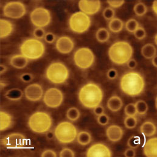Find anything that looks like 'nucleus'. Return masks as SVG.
Returning <instances> with one entry per match:
<instances>
[{"instance_id": "1", "label": "nucleus", "mask_w": 157, "mask_h": 157, "mask_svg": "<svg viewBox=\"0 0 157 157\" xmlns=\"http://www.w3.org/2000/svg\"><path fill=\"white\" fill-rule=\"evenodd\" d=\"M104 98L101 88L93 82L84 85L78 92V99L83 106L88 109H94L100 105Z\"/></svg>"}, {"instance_id": "2", "label": "nucleus", "mask_w": 157, "mask_h": 157, "mask_svg": "<svg viewBox=\"0 0 157 157\" xmlns=\"http://www.w3.org/2000/svg\"><path fill=\"white\" fill-rule=\"evenodd\" d=\"M120 88L125 94L132 97L137 96L144 91L145 80L138 72H127L121 78Z\"/></svg>"}, {"instance_id": "3", "label": "nucleus", "mask_w": 157, "mask_h": 157, "mask_svg": "<svg viewBox=\"0 0 157 157\" xmlns=\"http://www.w3.org/2000/svg\"><path fill=\"white\" fill-rule=\"evenodd\" d=\"M133 54L132 46L125 41L114 43L109 50V56L111 61L118 65L127 63L132 59Z\"/></svg>"}, {"instance_id": "4", "label": "nucleus", "mask_w": 157, "mask_h": 157, "mask_svg": "<svg viewBox=\"0 0 157 157\" xmlns=\"http://www.w3.org/2000/svg\"><path fill=\"white\" fill-rule=\"evenodd\" d=\"M20 52L23 56L29 60H37L41 57L45 52L43 43L36 38L25 40L21 44Z\"/></svg>"}, {"instance_id": "5", "label": "nucleus", "mask_w": 157, "mask_h": 157, "mask_svg": "<svg viewBox=\"0 0 157 157\" xmlns=\"http://www.w3.org/2000/svg\"><path fill=\"white\" fill-rule=\"evenodd\" d=\"M52 124L51 116L44 112L34 113L28 120V125L32 131L37 133H44L49 130Z\"/></svg>"}, {"instance_id": "6", "label": "nucleus", "mask_w": 157, "mask_h": 157, "mask_svg": "<svg viewBox=\"0 0 157 157\" xmlns=\"http://www.w3.org/2000/svg\"><path fill=\"white\" fill-rule=\"evenodd\" d=\"M69 70L67 66L60 62L51 63L46 71V76L48 80L54 84L65 83L69 78Z\"/></svg>"}, {"instance_id": "7", "label": "nucleus", "mask_w": 157, "mask_h": 157, "mask_svg": "<svg viewBox=\"0 0 157 157\" xmlns=\"http://www.w3.org/2000/svg\"><path fill=\"white\" fill-rule=\"evenodd\" d=\"M55 137L62 144H70L77 138L78 130L76 127L71 122L63 121L59 123L56 127Z\"/></svg>"}, {"instance_id": "8", "label": "nucleus", "mask_w": 157, "mask_h": 157, "mask_svg": "<svg viewBox=\"0 0 157 157\" xmlns=\"http://www.w3.org/2000/svg\"><path fill=\"white\" fill-rule=\"evenodd\" d=\"M91 24L90 17L81 11L73 13L69 20L71 30L78 34H82L88 31Z\"/></svg>"}, {"instance_id": "9", "label": "nucleus", "mask_w": 157, "mask_h": 157, "mask_svg": "<svg viewBox=\"0 0 157 157\" xmlns=\"http://www.w3.org/2000/svg\"><path fill=\"white\" fill-rule=\"evenodd\" d=\"M95 56L88 48H80L75 53L74 61L76 66L81 69H88L94 63Z\"/></svg>"}, {"instance_id": "10", "label": "nucleus", "mask_w": 157, "mask_h": 157, "mask_svg": "<svg viewBox=\"0 0 157 157\" xmlns=\"http://www.w3.org/2000/svg\"><path fill=\"white\" fill-rule=\"evenodd\" d=\"M32 23L37 28L46 27L51 21L50 12L44 7H37L34 9L30 15Z\"/></svg>"}, {"instance_id": "11", "label": "nucleus", "mask_w": 157, "mask_h": 157, "mask_svg": "<svg viewBox=\"0 0 157 157\" xmlns=\"http://www.w3.org/2000/svg\"><path fill=\"white\" fill-rule=\"evenodd\" d=\"M26 13L25 5L20 1H11L5 4L3 7V14L5 17L18 19L23 17Z\"/></svg>"}, {"instance_id": "12", "label": "nucleus", "mask_w": 157, "mask_h": 157, "mask_svg": "<svg viewBox=\"0 0 157 157\" xmlns=\"http://www.w3.org/2000/svg\"><path fill=\"white\" fill-rule=\"evenodd\" d=\"M63 101V93L58 88L48 89L43 96L44 103L49 108L56 109L61 105Z\"/></svg>"}, {"instance_id": "13", "label": "nucleus", "mask_w": 157, "mask_h": 157, "mask_svg": "<svg viewBox=\"0 0 157 157\" xmlns=\"http://www.w3.org/2000/svg\"><path fill=\"white\" fill-rule=\"evenodd\" d=\"M1 143L7 148L17 149L23 148L25 146L26 140L25 136L22 134L13 133L2 138Z\"/></svg>"}, {"instance_id": "14", "label": "nucleus", "mask_w": 157, "mask_h": 157, "mask_svg": "<svg viewBox=\"0 0 157 157\" xmlns=\"http://www.w3.org/2000/svg\"><path fill=\"white\" fill-rule=\"evenodd\" d=\"M88 157H111L112 153L108 146L102 143H96L92 145L86 154Z\"/></svg>"}, {"instance_id": "15", "label": "nucleus", "mask_w": 157, "mask_h": 157, "mask_svg": "<svg viewBox=\"0 0 157 157\" xmlns=\"http://www.w3.org/2000/svg\"><path fill=\"white\" fill-rule=\"evenodd\" d=\"M78 7L81 12L87 15H91L98 13L101 7V2L99 1L81 0L78 2Z\"/></svg>"}, {"instance_id": "16", "label": "nucleus", "mask_w": 157, "mask_h": 157, "mask_svg": "<svg viewBox=\"0 0 157 157\" xmlns=\"http://www.w3.org/2000/svg\"><path fill=\"white\" fill-rule=\"evenodd\" d=\"M26 98L33 102L40 100L43 95V90L42 86L38 83H33L28 85L25 90Z\"/></svg>"}, {"instance_id": "17", "label": "nucleus", "mask_w": 157, "mask_h": 157, "mask_svg": "<svg viewBox=\"0 0 157 157\" xmlns=\"http://www.w3.org/2000/svg\"><path fill=\"white\" fill-rule=\"evenodd\" d=\"M56 47L57 50L62 54L70 53L75 47L73 40L68 36H62L57 40Z\"/></svg>"}, {"instance_id": "18", "label": "nucleus", "mask_w": 157, "mask_h": 157, "mask_svg": "<svg viewBox=\"0 0 157 157\" xmlns=\"http://www.w3.org/2000/svg\"><path fill=\"white\" fill-rule=\"evenodd\" d=\"M123 134V130L117 125H110L106 130L107 137L112 142H117L121 140Z\"/></svg>"}, {"instance_id": "19", "label": "nucleus", "mask_w": 157, "mask_h": 157, "mask_svg": "<svg viewBox=\"0 0 157 157\" xmlns=\"http://www.w3.org/2000/svg\"><path fill=\"white\" fill-rule=\"evenodd\" d=\"M144 154L148 157H157V139L152 138L147 140L144 146Z\"/></svg>"}, {"instance_id": "20", "label": "nucleus", "mask_w": 157, "mask_h": 157, "mask_svg": "<svg viewBox=\"0 0 157 157\" xmlns=\"http://www.w3.org/2000/svg\"><path fill=\"white\" fill-rule=\"evenodd\" d=\"M28 63V59L22 54L14 55L10 59V64L17 69L25 68Z\"/></svg>"}, {"instance_id": "21", "label": "nucleus", "mask_w": 157, "mask_h": 157, "mask_svg": "<svg viewBox=\"0 0 157 157\" xmlns=\"http://www.w3.org/2000/svg\"><path fill=\"white\" fill-rule=\"evenodd\" d=\"M13 30L12 23L6 19L0 20V37L4 39L11 34Z\"/></svg>"}, {"instance_id": "22", "label": "nucleus", "mask_w": 157, "mask_h": 157, "mask_svg": "<svg viewBox=\"0 0 157 157\" xmlns=\"http://www.w3.org/2000/svg\"><path fill=\"white\" fill-rule=\"evenodd\" d=\"M140 132L145 136H152L156 133L157 128L152 121H147L141 125Z\"/></svg>"}, {"instance_id": "23", "label": "nucleus", "mask_w": 157, "mask_h": 157, "mask_svg": "<svg viewBox=\"0 0 157 157\" xmlns=\"http://www.w3.org/2000/svg\"><path fill=\"white\" fill-rule=\"evenodd\" d=\"M0 130L1 131L6 130L9 128L13 123L12 116L8 113L3 111L0 112Z\"/></svg>"}, {"instance_id": "24", "label": "nucleus", "mask_w": 157, "mask_h": 157, "mask_svg": "<svg viewBox=\"0 0 157 157\" xmlns=\"http://www.w3.org/2000/svg\"><path fill=\"white\" fill-rule=\"evenodd\" d=\"M122 105V101L117 96H112L107 102V107L109 109L113 112H116L120 110Z\"/></svg>"}, {"instance_id": "25", "label": "nucleus", "mask_w": 157, "mask_h": 157, "mask_svg": "<svg viewBox=\"0 0 157 157\" xmlns=\"http://www.w3.org/2000/svg\"><path fill=\"white\" fill-rule=\"evenodd\" d=\"M141 54L147 59H152L157 54V49L155 46L152 43H147L141 48Z\"/></svg>"}, {"instance_id": "26", "label": "nucleus", "mask_w": 157, "mask_h": 157, "mask_svg": "<svg viewBox=\"0 0 157 157\" xmlns=\"http://www.w3.org/2000/svg\"><path fill=\"white\" fill-rule=\"evenodd\" d=\"M23 93L20 89L12 88L8 90L4 94V96L9 100L16 101L21 99L23 97Z\"/></svg>"}, {"instance_id": "27", "label": "nucleus", "mask_w": 157, "mask_h": 157, "mask_svg": "<svg viewBox=\"0 0 157 157\" xmlns=\"http://www.w3.org/2000/svg\"><path fill=\"white\" fill-rule=\"evenodd\" d=\"M124 25V22L121 19L114 18L110 21L109 28L112 32L114 33H118L122 30Z\"/></svg>"}, {"instance_id": "28", "label": "nucleus", "mask_w": 157, "mask_h": 157, "mask_svg": "<svg viewBox=\"0 0 157 157\" xmlns=\"http://www.w3.org/2000/svg\"><path fill=\"white\" fill-rule=\"evenodd\" d=\"M77 141L80 145L86 146L91 142V136L90 133L86 131H81L77 135Z\"/></svg>"}, {"instance_id": "29", "label": "nucleus", "mask_w": 157, "mask_h": 157, "mask_svg": "<svg viewBox=\"0 0 157 157\" xmlns=\"http://www.w3.org/2000/svg\"><path fill=\"white\" fill-rule=\"evenodd\" d=\"M96 39L101 43H104L108 41L110 38L109 31L104 28H101L98 30L96 34Z\"/></svg>"}, {"instance_id": "30", "label": "nucleus", "mask_w": 157, "mask_h": 157, "mask_svg": "<svg viewBox=\"0 0 157 157\" xmlns=\"http://www.w3.org/2000/svg\"><path fill=\"white\" fill-rule=\"evenodd\" d=\"M135 105L138 114L144 115L147 113L148 110V105L144 101L140 100L137 101Z\"/></svg>"}, {"instance_id": "31", "label": "nucleus", "mask_w": 157, "mask_h": 157, "mask_svg": "<svg viewBox=\"0 0 157 157\" xmlns=\"http://www.w3.org/2000/svg\"><path fill=\"white\" fill-rule=\"evenodd\" d=\"M133 9L135 14L138 17H142L144 15L147 11V8L146 6L141 2L136 3L134 6Z\"/></svg>"}, {"instance_id": "32", "label": "nucleus", "mask_w": 157, "mask_h": 157, "mask_svg": "<svg viewBox=\"0 0 157 157\" xmlns=\"http://www.w3.org/2000/svg\"><path fill=\"white\" fill-rule=\"evenodd\" d=\"M80 112L76 107L70 108L67 112V117L71 121H75L78 120L80 118Z\"/></svg>"}, {"instance_id": "33", "label": "nucleus", "mask_w": 157, "mask_h": 157, "mask_svg": "<svg viewBox=\"0 0 157 157\" xmlns=\"http://www.w3.org/2000/svg\"><path fill=\"white\" fill-rule=\"evenodd\" d=\"M125 29L129 33H134L139 27L138 22L134 18L129 19L125 23Z\"/></svg>"}, {"instance_id": "34", "label": "nucleus", "mask_w": 157, "mask_h": 157, "mask_svg": "<svg viewBox=\"0 0 157 157\" xmlns=\"http://www.w3.org/2000/svg\"><path fill=\"white\" fill-rule=\"evenodd\" d=\"M140 144H141V139L139 136H131L127 141L128 146L130 148H132V149H135L138 147Z\"/></svg>"}, {"instance_id": "35", "label": "nucleus", "mask_w": 157, "mask_h": 157, "mask_svg": "<svg viewBox=\"0 0 157 157\" xmlns=\"http://www.w3.org/2000/svg\"><path fill=\"white\" fill-rule=\"evenodd\" d=\"M124 125L127 128H134L137 125V119L135 117H127L124 120Z\"/></svg>"}, {"instance_id": "36", "label": "nucleus", "mask_w": 157, "mask_h": 157, "mask_svg": "<svg viewBox=\"0 0 157 157\" xmlns=\"http://www.w3.org/2000/svg\"><path fill=\"white\" fill-rule=\"evenodd\" d=\"M125 114L127 117H135L137 114L135 105L134 104H128L124 109Z\"/></svg>"}, {"instance_id": "37", "label": "nucleus", "mask_w": 157, "mask_h": 157, "mask_svg": "<svg viewBox=\"0 0 157 157\" xmlns=\"http://www.w3.org/2000/svg\"><path fill=\"white\" fill-rule=\"evenodd\" d=\"M103 17L107 20H111L114 18L115 15V12L114 9L112 7H107L103 11Z\"/></svg>"}, {"instance_id": "38", "label": "nucleus", "mask_w": 157, "mask_h": 157, "mask_svg": "<svg viewBox=\"0 0 157 157\" xmlns=\"http://www.w3.org/2000/svg\"><path fill=\"white\" fill-rule=\"evenodd\" d=\"M133 33L136 39L138 40L144 39L146 36V33L145 29L143 28L140 26Z\"/></svg>"}, {"instance_id": "39", "label": "nucleus", "mask_w": 157, "mask_h": 157, "mask_svg": "<svg viewBox=\"0 0 157 157\" xmlns=\"http://www.w3.org/2000/svg\"><path fill=\"white\" fill-rule=\"evenodd\" d=\"M33 35L36 39L40 40L44 38L46 35L44 30L42 28H37L33 32Z\"/></svg>"}, {"instance_id": "40", "label": "nucleus", "mask_w": 157, "mask_h": 157, "mask_svg": "<svg viewBox=\"0 0 157 157\" xmlns=\"http://www.w3.org/2000/svg\"><path fill=\"white\" fill-rule=\"evenodd\" d=\"M60 157H75V154L71 149L68 148H65L61 151L60 153Z\"/></svg>"}, {"instance_id": "41", "label": "nucleus", "mask_w": 157, "mask_h": 157, "mask_svg": "<svg viewBox=\"0 0 157 157\" xmlns=\"http://www.w3.org/2000/svg\"><path fill=\"white\" fill-rule=\"evenodd\" d=\"M98 122L101 125H106L109 124V118L107 115L104 113L100 116H98Z\"/></svg>"}, {"instance_id": "42", "label": "nucleus", "mask_w": 157, "mask_h": 157, "mask_svg": "<svg viewBox=\"0 0 157 157\" xmlns=\"http://www.w3.org/2000/svg\"><path fill=\"white\" fill-rule=\"evenodd\" d=\"M107 3L111 6V7L112 8H118L120 7L121 6H122L124 3V1H121V0H119V1H116V0H110V1H107Z\"/></svg>"}, {"instance_id": "43", "label": "nucleus", "mask_w": 157, "mask_h": 157, "mask_svg": "<svg viewBox=\"0 0 157 157\" xmlns=\"http://www.w3.org/2000/svg\"><path fill=\"white\" fill-rule=\"evenodd\" d=\"M20 79L25 83H29L33 80V76L30 73H24L20 76Z\"/></svg>"}, {"instance_id": "44", "label": "nucleus", "mask_w": 157, "mask_h": 157, "mask_svg": "<svg viewBox=\"0 0 157 157\" xmlns=\"http://www.w3.org/2000/svg\"><path fill=\"white\" fill-rule=\"evenodd\" d=\"M44 40L48 43H53L56 40V36L52 33H48L44 36Z\"/></svg>"}, {"instance_id": "45", "label": "nucleus", "mask_w": 157, "mask_h": 157, "mask_svg": "<svg viewBox=\"0 0 157 157\" xmlns=\"http://www.w3.org/2000/svg\"><path fill=\"white\" fill-rule=\"evenodd\" d=\"M117 76H118V71H117V70H115L114 68H112L108 71L107 77L109 79L113 80V79L117 78Z\"/></svg>"}, {"instance_id": "46", "label": "nucleus", "mask_w": 157, "mask_h": 157, "mask_svg": "<svg viewBox=\"0 0 157 157\" xmlns=\"http://www.w3.org/2000/svg\"><path fill=\"white\" fill-rule=\"evenodd\" d=\"M41 156L42 157H57V154L56 153L52 151V150H50V149H48L44 151L41 155Z\"/></svg>"}, {"instance_id": "47", "label": "nucleus", "mask_w": 157, "mask_h": 157, "mask_svg": "<svg viewBox=\"0 0 157 157\" xmlns=\"http://www.w3.org/2000/svg\"><path fill=\"white\" fill-rule=\"evenodd\" d=\"M94 113L96 116H100L104 113V108L101 105H98L94 108Z\"/></svg>"}, {"instance_id": "48", "label": "nucleus", "mask_w": 157, "mask_h": 157, "mask_svg": "<svg viewBox=\"0 0 157 157\" xmlns=\"http://www.w3.org/2000/svg\"><path fill=\"white\" fill-rule=\"evenodd\" d=\"M136 155V152L134 149L130 148L127 149L124 152V156L126 157H134Z\"/></svg>"}, {"instance_id": "49", "label": "nucleus", "mask_w": 157, "mask_h": 157, "mask_svg": "<svg viewBox=\"0 0 157 157\" xmlns=\"http://www.w3.org/2000/svg\"><path fill=\"white\" fill-rule=\"evenodd\" d=\"M127 63V67L130 68V69H135L136 68V67H137V62L135 60V59H130L128 61Z\"/></svg>"}, {"instance_id": "50", "label": "nucleus", "mask_w": 157, "mask_h": 157, "mask_svg": "<svg viewBox=\"0 0 157 157\" xmlns=\"http://www.w3.org/2000/svg\"><path fill=\"white\" fill-rule=\"evenodd\" d=\"M46 136L48 140H52L54 138L55 133L53 132H52V131H48V132H46Z\"/></svg>"}, {"instance_id": "51", "label": "nucleus", "mask_w": 157, "mask_h": 157, "mask_svg": "<svg viewBox=\"0 0 157 157\" xmlns=\"http://www.w3.org/2000/svg\"><path fill=\"white\" fill-rule=\"evenodd\" d=\"M152 9L153 10V11L154 12V13L157 15V1H154L153 2L152 6Z\"/></svg>"}, {"instance_id": "52", "label": "nucleus", "mask_w": 157, "mask_h": 157, "mask_svg": "<svg viewBox=\"0 0 157 157\" xmlns=\"http://www.w3.org/2000/svg\"><path fill=\"white\" fill-rule=\"evenodd\" d=\"M7 71V67L4 66V65H1L0 66V73L1 75H2Z\"/></svg>"}, {"instance_id": "53", "label": "nucleus", "mask_w": 157, "mask_h": 157, "mask_svg": "<svg viewBox=\"0 0 157 157\" xmlns=\"http://www.w3.org/2000/svg\"><path fill=\"white\" fill-rule=\"evenodd\" d=\"M152 63L153 64V65L155 67H157V56H154L152 59Z\"/></svg>"}, {"instance_id": "54", "label": "nucleus", "mask_w": 157, "mask_h": 157, "mask_svg": "<svg viewBox=\"0 0 157 157\" xmlns=\"http://www.w3.org/2000/svg\"><path fill=\"white\" fill-rule=\"evenodd\" d=\"M6 85V84L5 83H2V82H1V89H3L4 87Z\"/></svg>"}, {"instance_id": "55", "label": "nucleus", "mask_w": 157, "mask_h": 157, "mask_svg": "<svg viewBox=\"0 0 157 157\" xmlns=\"http://www.w3.org/2000/svg\"><path fill=\"white\" fill-rule=\"evenodd\" d=\"M157 34H155V39H154V41H155V43L157 44Z\"/></svg>"}]
</instances>
